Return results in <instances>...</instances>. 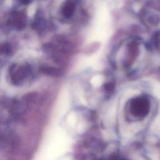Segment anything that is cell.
<instances>
[{
  "label": "cell",
  "instance_id": "1",
  "mask_svg": "<svg viewBox=\"0 0 160 160\" xmlns=\"http://www.w3.org/2000/svg\"><path fill=\"white\" fill-rule=\"evenodd\" d=\"M74 7V3L72 1L67 2L64 4L63 9H62V13H63L64 16L67 18L70 17L73 12Z\"/></svg>",
  "mask_w": 160,
  "mask_h": 160
},
{
  "label": "cell",
  "instance_id": "3",
  "mask_svg": "<svg viewBox=\"0 0 160 160\" xmlns=\"http://www.w3.org/2000/svg\"><path fill=\"white\" fill-rule=\"evenodd\" d=\"M22 4H28L30 2V0H19Z\"/></svg>",
  "mask_w": 160,
  "mask_h": 160
},
{
  "label": "cell",
  "instance_id": "2",
  "mask_svg": "<svg viewBox=\"0 0 160 160\" xmlns=\"http://www.w3.org/2000/svg\"><path fill=\"white\" fill-rule=\"evenodd\" d=\"M2 46H0V52H1L0 53L1 54V53H4L5 52H7L8 49L9 48V47H8L6 44H3Z\"/></svg>",
  "mask_w": 160,
  "mask_h": 160
}]
</instances>
